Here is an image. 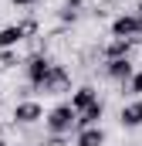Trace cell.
Segmentation results:
<instances>
[{
    "label": "cell",
    "instance_id": "obj_1",
    "mask_svg": "<svg viewBox=\"0 0 142 146\" xmlns=\"http://www.w3.org/2000/svg\"><path fill=\"white\" fill-rule=\"evenodd\" d=\"M44 129H47V136H71L74 133V109L68 102H58L51 112H44Z\"/></svg>",
    "mask_w": 142,
    "mask_h": 146
},
{
    "label": "cell",
    "instance_id": "obj_2",
    "mask_svg": "<svg viewBox=\"0 0 142 146\" xmlns=\"http://www.w3.org/2000/svg\"><path fill=\"white\" fill-rule=\"evenodd\" d=\"M34 92H41V95H51V99H54V95H64V92H71V72L64 68V65H58V61H54V65H51V72H47V78L37 85Z\"/></svg>",
    "mask_w": 142,
    "mask_h": 146
},
{
    "label": "cell",
    "instance_id": "obj_3",
    "mask_svg": "<svg viewBox=\"0 0 142 146\" xmlns=\"http://www.w3.org/2000/svg\"><path fill=\"white\" fill-rule=\"evenodd\" d=\"M20 65H24V75H27V85L37 88V85L47 78V72H51V65H54V61H51L44 51H34V54H27Z\"/></svg>",
    "mask_w": 142,
    "mask_h": 146
},
{
    "label": "cell",
    "instance_id": "obj_4",
    "mask_svg": "<svg viewBox=\"0 0 142 146\" xmlns=\"http://www.w3.org/2000/svg\"><path fill=\"white\" fill-rule=\"evenodd\" d=\"M10 119H14V126H37V122H44V106L37 99H20L10 109Z\"/></svg>",
    "mask_w": 142,
    "mask_h": 146
},
{
    "label": "cell",
    "instance_id": "obj_5",
    "mask_svg": "<svg viewBox=\"0 0 142 146\" xmlns=\"http://www.w3.org/2000/svg\"><path fill=\"white\" fill-rule=\"evenodd\" d=\"M142 27L139 21H135V14L132 10H122V14H115L112 17V37H129V41H139Z\"/></svg>",
    "mask_w": 142,
    "mask_h": 146
},
{
    "label": "cell",
    "instance_id": "obj_6",
    "mask_svg": "<svg viewBox=\"0 0 142 146\" xmlns=\"http://www.w3.org/2000/svg\"><path fill=\"white\" fill-rule=\"evenodd\" d=\"M135 72V65H132V58H112V61H105V78L108 82H129V75Z\"/></svg>",
    "mask_w": 142,
    "mask_h": 146
},
{
    "label": "cell",
    "instance_id": "obj_7",
    "mask_svg": "<svg viewBox=\"0 0 142 146\" xmlns=\"http://www.w3.org/2000/svg\"><path fill=\"white\" fill-rule=\"evenodd\" d=\"M102 95H98V88L95 85H78V88H71V99H68V106L74 112H81V109H88L91 102H98Z\"/></svg>",
    "mask_w": 142,
    "mask_h": 146
},
{
    "label": "cell",
    "instance_id": "obj_8",
    "mask_svg": "<svg viewBox=\"0 0 142 146\" xmlns=\"http://www.w3.org/2000/svg\"><path fill=\"white\" fill-rule=\"evenodd\" d=\"M102 115H105V102H91L88 109L74 112V129H85V126H102Z\"/></svg>",
    "mask_w": 142,
    "mask_h": 146
},
{
    "label": "cell",
    "instance_id": "obj_9",
    "mask_svg": "<svg viewBox=\"0 0 142 146\" xmlns=\"http://www.w3.org/2000/svg\"><path fill=\"white\" fill-rule=\"evenodd\" d=\"M118 122H122V129H139L142 126V99L125 102V106L118 109Z\"/></svg>",
    "mask_w": 142,
    "mask_h": 146
},
{
    "label": "cell",
    "instance_id": "obj_10",
    "mask_svg": "<svg viewBox=\"0 0 142 146\" xmlns=\"http://www.w3.org/2000/svg\"><path fill=\"white\" fill-rule=\"evenodd\" d=\"M108 133L102 126H85V129H74V146H105Z\"/></svg>",
    "mask_w": 142,
    "mask_h": 146
},
{
    "label": "cell",
    "instance_id": "obj_11",
    "mask_svg": "<svg viewBox=\"0 0 142 146\" xmlns=\"http://www.w3.org/2000/svg\"><path fill=\"white\" fill-rule=\"evenodd\" d=\"M20 41H27V27H24V21H20V24H7V27H0V51L17 48Z\"/></svg>",
    "mask_w": 142,
    "mask_h": 146
},
{
    "label": "cell",
    "instance_id": "obj_12",
    "mask_svg": "<svg viewBox=\"0 0 142 146\" xmlns=\"http://www.w3.org/2000/svg\"><path fill=\"white\" fill-rule=\"evenodd\" d=\"M132 44L135 41H129V37H112L105 48H102V58L105 61H112V58H129L132 54Z\"/></svg>",
    "mask_w": 142,
    "mask_h": 146
},
{
    "label": "cell",
    "instance_id": "obj_13",
    "mask_svg": "<svg viewBox=\"0 0 142 146\" xmlns=\"http://www.w3.org/2000/svg\"><path fill=\"white\" fill-rule=\"evenodd\" d=\"M122 95H129V99H142V68L129 75V82H122Z\"/></svg>",
    "mask_w": 142,
    "mask_h": 146
},
{
    "label": "cell",
    "instance_id": "obj_14",
    "mask_svg": "<svg viewBox=\"0 0 142 146\" xmlns=\"http://www.w3.org/2000/svg\"><path fill=\"white\" fill-rule=\"evenodd\" d=\"M20 65V54H17V48H7V51H0V68L3 72H10V68H17Z\"/></svg>",
    "mask_w": 142,
    "mask_h": 146
},
{
    "label": "cell",
    "instance_id": "obj_15",
    "mask_svg": "<svg viewBox=\"0 0 142 146\" xmlns=\"http://www.w3.org/2000/svg\"><path fill=\"white\" fill-rule=\"evenodd\" d=\"M58 21H61V24H74V21H78V10H71V7H61V10H58Z\"/></svg>",
    "mask_w": 142,
    "mask_h": 146
},
{
    "label": "cell",
    "instance_id": "obj_16",
    "mask_svg": "<svg viewBox=\"0 0 142 146\" xmlns=\"http://www.w3.org/2000/svg\"><path fill=\"white\" fill-rule=\"evenodd\" d=\"M41 146H68V136H47Z\"/></svg>",
    "mask_w": 142,
    "mask_h": 146
},
{
    "label": "cell",
    "instance_id": "obj_17",
    "mask_svg": "<svg viewBox=\"0 0 142 146\" xmlns=\"http://www.w3.org/2000/svg\"><path fill=\"white\" fill-rule=\"evenodd\" d=\"M88 3H91V0H64V7H71V10H78V14H81V10H85Z\"/></svg>",
    "mask_w": 142,
    "mask_h": 146
},
{
    "label": "cell",
    "instance_id": "obj_18",
    "mask_svg": "<svg viewBox=\"0 0 142 146\" xmlns=\"http://www.w3.org/2000/svg\"><path fill=\"white\" fill-rule=\"evenodd\" d=\"M10 3H14V7H37L41 0H10Z\"/></svg>",
    "mask_w": 142,
    "mask_h": 146
},
{
    "label": "cell",
    "instance_id": "obj_19",
    "mask_svg": "<svg viewBox=\"0 0 142 146\" xmlns=\"http://www.w3.org/2000/svg\"><path fill=\"white\" fill-rule=\"evenodd\" d=\"M132 14H135V21H139V27H142V3L135 7V10H132Z\"/></svg>",
    "mask_w": 142,
    "mask_h": 146
},
{
    "label": "cell",
    "instance_id": "obj_20",
    "mask_svg": "<svg viewBox=\"0 0 142 146\" xmlns=\"http://www.w3.org/2000/svg\"><path fill=\"white\" fill-rule=\"evenodd\" d=\"M0 146H7V139H3V129H0Z\"/></svg>",
    "mask_w": 142,
    "mask_h": 146
}]
</instances>
